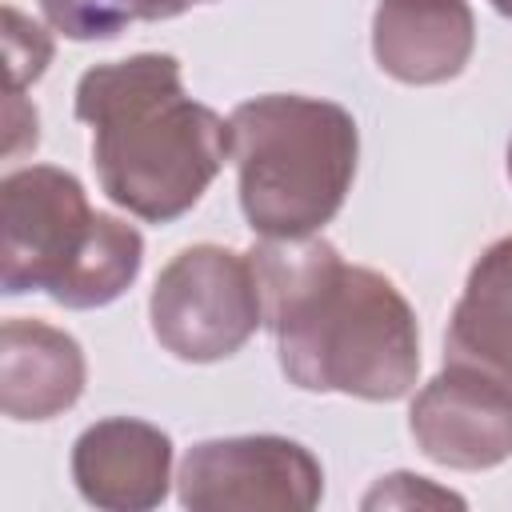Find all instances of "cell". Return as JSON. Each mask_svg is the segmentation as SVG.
I'll use <instances>...</instances> for the list:
<instances>
[{
    "instance_id": "cell-1",
    "label": "cell",
    "mask_w": 512,
    "mask_h": 512,
    "mask_svg": "<svg viewBox=\"0 0 512 512\" xmlns=\"http://www.w3.org/2000/svg\"><path fill=\"white\" fill-rule=\"evenodd\" d=\"M264 328L284 376L304 392L400 400L420 372V328L404 292L376 268L344 264L324 236H284L248 252Z\"/></svg>"
},
{
    "instance_id": "cell-2",
    "label": "cell",
    "mask_w": 512,
    "mask_h": 512,
    "mask_svg": "<svg viewBox=\"0 0 512 512\" xmlns=\"http://www.w3.org/2000/svg\"><path fill=\"white\" fill-rule=\"evenodd\" d=\"M76 120L92 128L104 196L148 224L180 220L232 152V128L184 92L180 60L168 52L88 68L76 84Z\"/></svg>"
},
{
    "instance_id": "cell-3",
    "label": "cell",
    "mask_w": 512,
    "mask_h": 512,
    "mask_svg": "<svg viewBox=\"0 0 512 512\" xmlns=\"http://www.w3.org/2000/svg\"><path fill=\"white\" fill-rule=\"evenodd\" d=\"M144 236L120 216L92 212L84 184L52 164L8 172L0 184V288L48 292L64 308H104L132 288Z\"/></svg>"
},
{
    "instance_id": "cell-4",
    "label": "cell",
    "mask_w": 512,
    "mask_h": 512,
    "mask_svg": "<svg viewBox=\"0 0 512 512\" xmlns=\"http://www.w3.org/2000/svg\"><path fill=\"white\" fill-rule=\"evenodd\" d=\"M232 160L252 232L284 240L320 232L344 204L360 132L348 108L272 92L232 108Z\"/></svg>"
},
{
    "instance_id": "cell-5",
    "label": "cell",
    "mask_w": 512,
    "mask_h": 512,
    "mask_svg": "<svg viewBox=\"0 0 512 512\" xmlns=\"http://www.w3.org/2000/svg\"><path fill=\"white\" fill-rule=\"evenodd\" d=\"M148 316L160 348L176 360L212 364L236 356L264 324L252 260L220 244L184 248L160 268Z\"/></svg>"
},
{
    "instance_id": "cell-6",
    "label": "cell",
    "mask_w": 512,
    "mask_h": 512,
    "mask_svg": "<svg viewBox=\"0 0 512 512\" xmlns=\"http://www.w3.org/2000/svg\"><path fill=\"white\" fill-rule=\"evenodd\" d=\"M176 496L192 512H312L324 468L288 436L200 440L180 460Z\"/></svg>"
},
{
    "instance_id": "cell-7",
    "label": "cell",
    "mask_w": 512,
    "mask_h": 512,
    "mask_svg": "<svg viewBox=\"0 0 512 512\" xmlns=\"http://www.w3.org/2000/svg\"><path fill=\"white\" fill-rule=\"evenodd\" d=\"M408 428L416 448L444 468H496L512 456V388L484 372L444 364L416 392Z\"/></svg>"
},
{
    "instance_id": "cell-8",
    "label": "cell",
    "mask_w": 512,
    "mask_h": 512,
    "mask_svg": "<svg viewBox=\"0 0 512 512\" xmlns=\"http://www.w3.org/2000/svg\"><path fill=\"white\" fill-rule=\"evenodd\" d=\"M72 480L104 512H148L168 496L172 440L136 416L96 420L72 444Z\"/></svg>"
},
{
    "instance_id": "cell-9",
    "label": "cell",
    "mask_w": 512,
    "mask_h": 512,
    "mask_svg": "<svg viewBox=\"0 0 512 512\" xmlns=\"http://www.w3.org/2000/svg\"><path fill=\"white\" fill-rule=\"evenodd\" d=\"M476 48L468 0H380L372 16L376 64L400 84H444Z\"/></svg>"
},
{
    "instance_id": "cell-10",
    "label": "cell",
    "mask_w": 512,
    "mask_h": 512,
    "mask_svg": "<svg viewBox=\"0 0 512 512\" xmlns=\"http://www.w3.org/2000/svg\"><path fill=\"white\" fill-rule=\"evenodd\" d=\"M80 344L44 320L12 316L0 328V408L12 420H52L84 392Z\"/></svg>"
},
{
    "instance_id": "cell-11",
    "label": "cell",
    "mask_w": 512,
    "mask_h": 512,
    "mask_svg": "<svg viewBox=\"0 0 512 512\" xmlns=\"http://www.w3.org/2000/svg\"><path fill=\"white\" fill-rule=\"evenodd\" d=\"M444 364L472 368L512 388V236L488 244L452 308Z\"/></svg>"
},
{
    "instance_id": "cell-12",
    "label": "cell",
    "mask_w": 512,
    "mask_h": 512,
    "mask_svg": "<svg viewBox=\"0 0 512 512\" xmlns=\"http://www.w3.org/2000/svg\"><path fill=\"white\" fill-rule=\"evenodd\" d=\"M40 12L68 40H112L140 20V0H40Z\"/></svg>"
},
{
    "instance_id": "cell-13",
    "label": "cell",
    "mask_w": 512,
    "mask_h": 512,
    "mask_svg": "<svg viewBox=\"0 0 512 512\" xmlns=\"http://www.w3.org/2000/svg\"><path fill=\"white\" fill-rule=\"evenodd\" d=\"M8 20V72H12V96H20L24 80H36L44 64L52 60V40L40 32V24L24 20L16 8H4Z\"/></svg>"
},
{
    "instance_id": "cell-14",
    "label": "cell",
    "mask_w": 512,
    "mask_h": 512,
    "mask_svg": "<svg viewBox=\"0 0 512 512\" xmlns=\"http://www.w3.org/2000/svg\"><path fill=\"white\" fill-rule=\"evenodd\" d=\"M488 4H492L500 16H508V20H512V0H488Z\"/></svg>"
},
{
    "instance_id": "cell-15",
    "label": "cell",
    "mask_w": 512,
    "mask_h": 512,
    "mask_svg": "<svg viewBox=\"0 0 512 512\" xmlns=\"http://www.w3.org/2000/svg\"><path fill=\"white\" fill-rule=\"evenodd\" d=\"M508 176H512V144H508Z\"/></svg>"
}]
</instances>
